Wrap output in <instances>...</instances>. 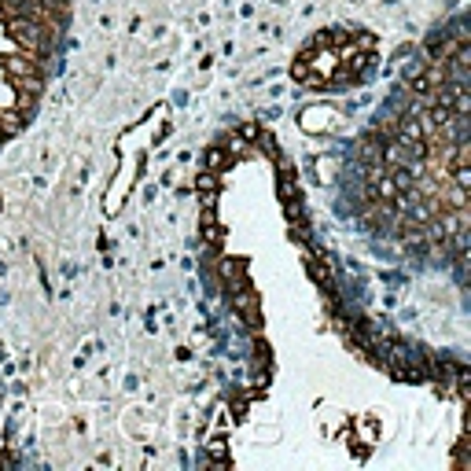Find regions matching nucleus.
Wrapping results in <instances>:
<instances>
[{"mask_svg":"<svg viewBox=\"0 0 471 471\" xmlns=\"http://www.w3.org/2000/svg\"><path fill=\"white\" fill-rule=\"evenodd\" d=\"M357 45H361V48H376V37H372V33H361Z\"/></svg>","mask_w":471,"mask_h":471,"instance_id":"9b49d317","label":"nucleus"},{"mask_svg":"<svg viewBox=\"0 0 471 471\" xmlns=\"http://www.w3.org/2000/svg\"><path fill=\"white\" fill-rule=\"evenodd\" d=\"M4 140H8V133H4V129H0V144H4Z\"/></svg>","mask_w":471,"mask_h":471,"instance_id":"f8f14e48","label":"nucleus"},{"mask_svg":"<svg viewBox=\"0 0 471 471\" xmlns=\"http://www.w3.org/2000/svg\"><path fill=\"white\" fill-rule=\"evenodd\" d=\"M210 461L214 464H229V453H225V442H221V438L210 442Z\"/></svg>","mask_w":471,"mask_h":471,"instance_id":"39448f33","label":"nucleus"},{"mask_svg":"<svg viewBox=\"0 0 471 471\" xmlns=\"http://www.w3.org/2000/svg\"><path fill=\"white\" fill-rule=\"evenodd\" d=\"M240 137H243V140H258V125H254V122H247V125L240 129Z\"/></svg>","mask_w":471,"mask_h":471,"instance_id":"6e6552de","label":"nucleus"},{"mask_svg":"<svg viewBox=\"0 0 471 471\" xmlns=\"http://www.w3.org/2000/svg\"><path fill=\"white\" fill-rule=\"evenodd\" d=\"M280 195H284V199H291V195H295V185H291V180H280Z\"/></svg>","mask_w":471,"mask_h":471,"instance_id":"9d476101","label":"nucleus"},{"mask_svg":"<svg viewBox=\"0 0 471 471\" xmlns=\"http://www.w3.org/2000/svg\"><path fill=\"white\" fill-rule=\"evenodd\" d=\"M217 188V177L210 173V169H203V177H199V192H214Z\"/></svg>","mask_w":471,"mask_h":471,"instance_id":"0eeeda50","label":"nucleus"},{"mask_svg":"<svg viewBox=\"0 0 471 471\" xmlns=\"http://www.w3.org/2000/svg\"><path fill=\"white\" fill-rule=\"evenodd\" d=\"M0 129H4L8 137L22 133V129H26V114L22 111H4V114H0Z\"/></svg>","mask_w":471,"mask_h":471,"instance_id":"f03ea898","label":"nucleus"},{"mask_svg":"<svg viewBox=\"0 0 471 471\" xmlns=\"http://www.w3.org/2000/svg\"><path fill=\"white\" fill-rule=\"evenodd\" d=\"M217 272H221V280H225V284L232 287V291H235V284L243 280V265H240V261H229V258L217 265Z\"/></svg>","mask_w":471,"mask_h":471,"instance_id":"7ed1b4c3","label":"nucleus"},{"mask_svg":"<svg viewBox=\"0 0 471 471\" xmlns=\"http://www.w3.org/2000/svg\"><path fill=\"white\" fill-rule=\"evenodd\" d=\"M243 148H247V140H243V137H232V140H229V151H232V155H240Z\"/></svg>","mask_w":471,"mask_h":471,"instance_id":"1a4fd4ad","label":"nucleus"},{"mask_svg":"<svg viewBox=\"0 0 471 471\" xmlns=\"http://www.w3.org/2000/svg\"><path fill=\"white\" fill-rule=\"evenodd\" d=\"M453 180H456V188H461V192H468L471 188V169L468 166H456V177Z\"/></svg>","mask_w":471,"mask_h":471,"instance_id":"423d86ee","label":"nucleus"},{"mask_svg":"<svg viewBox=\"0 0 471 471\" xmlns=\"http://www.w3.org/2000/svg\"><path fill=\"white\" fill-rule=\"evenodd\" d=\"M225 159H229V151H221V148H210V151H206V169H210V173H217V169L225 166Z\"/></svg>","mask_w":471,"mask_h":471,"instance_id":"20e7f679","label":"nucleus"},{"mask_svg":"<svg viewBox=\"0 0 471 471\" xmlns=\"http://www.w3.org/2000/svg\"><path fill=\"white\" fill-rule=\"evenodd\" d=\"M0 67H4V74L11 77V82H19V77H26V74H37V63L30 56H4Z\"/></svg>","mask_w":471,"mask_h":471,"instance_id":"f257e3e1","label":"nucleus"}]
</instances>
